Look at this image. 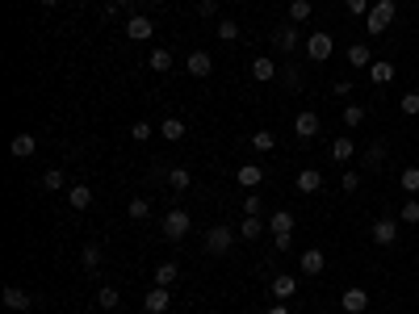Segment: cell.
Wrapping results in <instances>:
<instances>
[{
	"label": "cell",
	"mask_w": 419,
	"mask_h": 314,
	"mask_svg": "<svg viewBox=\"0 0 419 314\" xmlns=\"http://www.w3.org/2000/svg\"><path fill=\"white\" fill-rule=\"evenodd\" d=\"M331 55H336V38H331L327 30L306 34V59H310V63H327Z\"/></svg>",
	"instance_id": "obj_1"
},
{
	"label": "cell",
	"mask_w": 419,
	"mask_h": 314,
	"mask_svg": "<svg viewBox=\"0 0 419 314\" xmlns=\"http://www.w3.org/2000/svg\"><path fill=\"white\" fill-rule=\"evenodd\" d=\"M394 9H398L394 0H378V5L369 9V17H365V30H369L374 38H382L390 30V21H394Z\"/></svg>",
	"instance_id": "obj_2"
},
{
	"label": "cell",
	"mask_w": 419,
	"mask_h": 314,
	"mask_svg": "<svg viewBox=\"0 0 419 314\" xmlns=\"http://www.w3.org/2000/svg\"><path fill=\"white\" fill-rule=\"evenodd\" d=\"M189 227H193V218L185 214V209H168V214L160 218V235L172 239V243H181V239L189 235Z\"/></svg>",
	"instance_id": "obj_3"
},
{
	"label": "cell",
	"mask_w": 419,
	"mask_h": 314,
	"mask_svg": "<svg viewBox=\"0 0 419 314\" xmlns=\"http://www.w3.org/2000/svg\"><path fill=\"white\" fill-rule=\"evenodd\" d=\"M235 239H239V231H231V227H210L205 231V251L210 255H227L235 247Z\"/></svg>",
	"instance_id": "obj_4"
},
{
	"label": "cell",
	"mask_w": 419,
	"mask_h": 314,
	"mask_svg": "<svg viewBox=\"0 0 419 314\" xmlns=\"http://www.w3.org/2000/svg\"><path fill=\"white\" fill-rule=\"evenodd\" d=\"M298 42H302V34H298V25H294V21H285V25H277V30H273V46L281 50V55H294Z\"/></svg>",
	"instance_id": "obj_5"
},
{
	"label": "cell",
	"mask_w": 419,
	"mask_h": 314,
	"mask_svg": "<svg viewBox=\"0 0 419 314\" xmlns=\"http://www.w3.org/2000/svg\"><path fill=\"white\" fill-rule=\"evenodd\" d=\"M323 269H327V255H323L319 247H306V251L298 255V273H302V277H319Z\"/></svg>",
	"instance_id": "obj_6"
},
{
	"label": "cell",
	"mask_w": 419,
	"mask_h": 314,
	"mask_svg": "<svg viewBox=\"0 0 419 314\" xmlns=\"http://www.w3.org/2000/svg\"><path fill=\"white\" fill-rule=\"evenodd\" d=\"M185 72H189L193 80H205L210 72H214V59H210V50H189V55H185Z\"/></svg>",
	"instance_id": "obj_7"
},
{
	"label": "cell",
	"mask_w": 419,
	"mask_h": 314,
	"mask_svg": "<svg viewBox=\"0 0 419 314\" xmlns=\"http://www.w3.org/2000/svg\"><path fill=\"white\" fill-rule=\"evenodd\" d=\"M247 72H252V80H256V84H273V80L281 76L277 59H265V55H256V59L247 63Z\"/></svg>",
	"instance_id": "obj_8"
},
{
	"label": "cell",
	"mask_w": 419,
	"mask_h": 314,
	"mask_svg": "<svg viewBox=\"0 0 419 314\" xmlns=\"http://www.w3.org/2000/svg\"><path fill=\"white\" fill-rule=\"evenodd\" d=\"M294 293H298V277H294V273H277V277L269 281V297H273V302H289Z\"/></svg>",
	"instance_id": "obj_9"
},
{
	"label": "cell",
	"mask_w": 419,
	"mask_h": 314,
	"mask_svg": "<svg viewBox=\"0 0 419 314\" xmlns=\"http://www.w3.org/2000/svg\"><path fill=\"white\" fill-rule=\"evenodd\" d=\"M340 310H344V314H365V310H369V293H365L360 285L344 289V293H340Z\"/></svg>",
	"instance_id": "obj_10"
},
{
	"label": "cell",
	"mask_w": 419,
	"mask_h": 314,
	"mask_svg": "<svg viewBox=\"0 0 419 314\" xmlns=\"http://www.w3.org/2000/svg\"><path fill=\"white\" fill-rule=\"evenodd\" d=\"M155 34V21L147 17V13H130L126 17V38H134V42H147Z\"/></svg>",
	"instance_id": "obj_11"
},
{
	"label": "cell",
	"mask_w": 419,
	"mask_h": 314,
	"mask_svg": "<svg viewBox=\"0 0 419 314\" xmlns=\"http://www.w3.org/2000/svg\"><path fill=\"white\" fill-rule=\"evenodd\" d=\"M369 239H374L378 247H390V243L398 239V218H378V222L369 227Z\"/></svg>",
	"instance_id": "obj_12"
},
{
	"label": "cell",
	"mask_w": 419,
	"mask_h": 314,
	"mask_svg": "<svg viewBox=\"0 0 419 314\" xmlns=\"http://www.w3.org/2000/svg\"><path fill=\"white\" fill-rule=\"evenodd\" d=\"M319 130H323V122H319V114H314V109L294 114V134H298V138H314Z\"/></svg>",
	"instance_id": "obj_13"
},
{
	"label": "cell",
	"mask_w": 419,
	"mask_h": 314,
	"mask_svg": "<svg viewBox=\"0 0 419 314\" xmlns=\"http://www.w3.org/2000/svg\"><path fill=\"white\" fill-rule=\"evenodd\" d=\"M168 306H172V293H168L164 285H155V289L143 297V310H147V314H164Z\"/></svg>",
	"instance_id": "obj_14"
},
{
	"label": "cell",
	"mask_w": 419,
	"mask_h": 314,
	"mask_svg": "<svg viewBox=\"0 0 419 314\" xmlns=\"http://www.w3.org/2000/svg\"><path fill=\"white\" fill-rule=\"evenodd\" d=\"M0 297H5V306H9V310H17V314L34 306V297H30L21 285H5V293H0Z\"/></svg>",
	"instance_id": "obj_15"
},
{
	"label": "cell",
	"mask_w": 419,
	"mask_h": 314,
	"mask_svg": "<svg viewBox=\"0 0 419 314\" xmlns=\"http://www.w3.org/2000/svg\"><path fill=\"white\" fill-rule=\"evenodd\" d=\"M348 63H352L356 72H369V67H374V50L365 46V42H352V46H348Z\"/></svg>",
	"instance_id": "obj_16"
},
{
	"label": "cell",
	"mask_w": 419,
	"mask_h": 314,
	"mask_svg": "<svg viewBox=\"0 0 419 314\" xmlns=\"http://www.w3.org/2000/svg\"><path fill=\"white\" fill-rule=\"evenodd\" d=\"M294 189H298V193H319V189H323V172H319V168H302L298 180H294Z\"/></svg>",
	"instance_id": "obj_17"
},
{
	"label": "cell",
	"mask_w": 419,
	"mask_h": 314,
	"mask_svg": "<svg viewBox=\"0 0 419 314\" xmlns=\"http://www.w3.org/2000/svg\"><path fill=\"white\" fill-rule=\"evenodd\" d=\"M235 180H239L243 189H260V180H265V164H243V168L235 172Z\"/></svg>",
	"instance_id": "obj_18"
},
{
	"label": "cell",
	"mask_w": 419,
	"mask_h": 314,
	"mask_svg": "<svg viewBox=\"0 0 419 314\" xmlns=\"http://www.w3.org/2000/svg\"><path fill=\"white\" fill-rule=\"evenodd\" d=\"M9 151H13V160H30V155L38 151V138H34V134H17V138L9 143Z\"/></svg>",
	"instance_id": "obj_19"
},
{
	"label": "cell",
	"mask_w": 419,
	"mask_h": 314,
	"mask_svg": "<svg viewBox=\"0 0 419 314\" xmlns=\"http://www.w3.org/2000/svg\"><path fill=\"white\" fill-rule=\"evenodd\" d=\"M176 277H181V269L172 264V260H160V264H155V285L172 289V285H176Z\"/></svg>",
	"instance_id": "obj_20"
},
{
	"label": "cell",
	"mask_w": 419,
	"mask_h": 314,
	"mask_svg": "<svg viewBox=\"0 0 419 314\" xmlns=\"http://www.w3.org/2000/svg\"><path fill=\"white\" fill-rule=\"evenodd\" d=\"M260 231H269V222H260V214H243V222H239V239H260Z\"/></svg>",
	"instance_id": "obj_21"
},
{
	"label": "cell",
	"mask_w": 419,
	"mask_h": 314,
	"mask_svg": "<svg viewBox=\"0 0 419 314\" xmlns=\"http://www.w3.org/2000/svg\"><path fill=\"white\" fill-rule=\"evenodd\" d=\"M398 189H402L407 197H419V164H411V168L398 172Z\"/></svg>",
	"instance_id": "obj_22"
},
{
	"label": "cell",
	"mask_w": 419,
	"mask_h": 314,
	"mask_svg": "<svg viewBox=\"0 0 419 314\" xmlns=\"http://www.w3.org/2000/svg\"><path fill=\"white\" fill-rule=\"evenodd\" d=\"M352 155H356V143H352L348 134H340V138L331 143V160H336V164H348Z\"/></svg>",
	"instance_id": "obj_23"
},
{
	"label": "cell",
	"mask_w": 419,
	"mask_h": 314,
	"mask_svg": "<svg viewBox=\"0 0 419 314\" xmlns=\"http://www.w3.org/2000/svg\"><path fill=\"white\" fill-rule=\"evenodd\" d=\"M369 80H374L378 88H382V84H390V80H394V63H390V59H374V67H369Z\"/></svg>",
	"instance_id": "obj_24"
},
{
	"label": "cell",
	"mask_w": 419,
	"mask_h": 314,
	"mask_svg": "<svg viewBox=\"0 0 419 314\" xmlns=\"http://www.w3.org/2000/svg\"><path fill=\"white\" fill-rule=\"evenodd\" d=\"M277 80H281L289 92H302V88H306V76H302V67H294V63H289V67H281V76H277Z\"/></svg>",
	"instance_id": "obj_25"
},
{
	"label": "cell",
	"mask_w": 419,
	"mask_h": 314,
	"mask_svg": "<svg viewBox=\"0 0 419 314\" xmlns=\"http://www.w3.org/2000/svg\"><path fill=\"white\" fill-rule=\"evenodd\" d=\"M147 67L164 76V72L172 67V50H164V46H155V50H151V55H147Z\"/></svg>",
	"instance_id": "obj_26"
},
{
	"label": "cell",
	"mask_w": 419,
	"mask_h": 314,
	"mask_svg": "<svg viewBox=\"0 0 419 314\" xmlns=\"http://www.w3.org/2000/svg\"><path fill=\"white\" fill-rule=\"evenodd\" d=\"M273 147H277V134H273V130H256V134H252V151H256V155H269Z\"/></svg>",
	"instance_id": "obj_27"
},
{
	"label": "cell",
	"mask_w": 419,
	"mask_h": 314,
	"mask_svg": "<svg viewBox=\"0 0 419 314\" xmlns=\"http://www.w3.org/2000/svg\"><path fill=\"white\" fill-rule=\"evenodd\" d=\"M160 138L181 143V138H185V122H181V118H164V122H160Z\"/></svg>",
	"instance_id": "obj_28"
},
{
	"label": "cell",
	"mask_w": 419,
	"mask_h": 314,
	"mask_svg": "<svg viewBox=\"0 0 419 314\" xmlns=\"http://www.w3.org/2000/svg\"><path fill=\"white\" fill-rule=\"evenodd\" d=\"M189 185H193V172L189 168H168V189L172 193H185Z\"/></svg>",
	"instance_id": "obj_29"
},
{
	"label": "cell",
	"mask_w": 419,
	"mask_h": 314,
	"mask_svg": "<svg viewBox=\"0 0 419 314\" xmlns=\"http://www.w3.org/2000/svg\"><path fill=\"white\" fill-rule=\"evenodd\" d=\"M68 201H72V209H88L92 205V189L88 185H72L68 189Z\"/></svg>",
	"instance_id": "obj_30"
},
{
	"label": "cell",
	"mask_w": 419,
	"mask_h": 314,
	"mask_svg": "<svg viewBox=\"0 0 419 314\" xmlns=\"http://www.w3.org/2000/svg\"><path fill=\"white\" fill-rule=\"evenodd\" d=\"M310 13H314V0H289V21L294 25L310 21Z\"/></svg>",
	"instance_id": "obj_31"
},
{
	"label": "cell",
	"mask_w": 419,
	"mask_h": 314,
	"mask_svg": "<svg viewBox=\"0 0 419 314\" xmlns=\"http://www.w3.org/2000/svg\"><path fill=\"white\" fill-rule=\"evenodd\" d=\"M269 231L273 235H289L294 231V214H289V209H277V214L269 218Z\"/></svg>",
	"instance_id": "obj_32"
},
{
	"label": "cell",
	"mask_w": 419,
	"mask_h": 314,
	"mask_svg": "<svg viewBox=\"0 0 419 314\" xmlns=\"http://www.w3.org/2000/svg\"><path fill=\"white\" fill-rule=\"evenodd\" d=\"M126 214H130V222H147V218H151V201H147V197H134V201L126 205Z\"/></svg>",
	"instance_id": "obj_33"
},
{
	"label": "cell",
	"mask_w": 419,
	"mask_h": 314,
	"mask_svg": "<svg viewBox=\"0 0 419 314\" xmlns=\"http://www.w3.org/2000/svg\"><path fill=\"white\" fill-rule=\"evenodd\" d=\"M80 264H84V273H92V277L101 273V247H96V243H88V247H84V255H80Z\"/></svg>",
	"instance_id": "obj_34"
},
{
	"label": "cell",
	"mask_w": 419,
	"mask_h": 314,
	"mask_svg": "<svg viewBox=\"0 0 419 314\" xmlns=\"http://www.w3.org/2000/svg\"><path fill=\"white\" fill-rule=\"evenodd\" d=\"M386 164V143H374L369 151H365V168H369V172H378Z\"/></svg>",
	"instance_id": "obj_35"
},
{
	"label": "cell",
	"mask_w": 419,
	"mask_h": 314,
	"mask_svg": "<svg viewBox=\"0 0 419 314\" xmlns=\"http://www.w3.org/2000/svg\"><path fill=\"white\" fill-rule=\"evenodd\" d=\"M214 34H218V42H235V38H239V21H231V17H223V21L214 25Z\"/></svg>",
	"instance_id": "obj_36"
},
{
	"label": "cell",
	"mask_w": 419,
	"mask_h": 314,
	"mask_svg": "<svg viewBox=\"0 0 419 314\" xmlns=\"http://www.w3.org/2000/svg\"><path fill=\"white\" fill-rule=\"evenodd\" d=\"M42 185H46V189H72V185H68V172H63V168H46Z\"/></svg>",
	"instance_id": "obj_37"
},
{
	"label": "cell",
	"mask_w": 419,
	"mask_h": 314,
	"mask_svg": "<svg viewBox=\"0 0 419 314\" xmlns=\"http://www.w3.org/2000/svg\"><path fill=\"white\" fill-rule=\"evenodd\" d=\"M398 222H407V227H411V222H419V197H407V201H402Z\"/></svg>",
	"instance_id": "obj_38"
},
{
	"label": "cell",
	"mask_w": 419,
	"mask_h": 314,
	"mask_svg": "<svg viewBox=\"0 0 419 314\" xmlns=\"http://www.w3.org/2000/svg\"><path fill=\"white\" fill-rule=\"evenodd\" d=\"M96 306H101V310H114V306H118V289H114V285H101V289H96Z\"/></svg>",
	"instance_id": "obj_39"
},
{
	"label": "cell",
	"mask_w": 419,
	"mask_h": 314,
	"mask_svg": "<svg viewBox=\"0 0 419 314\" xmlns=\"http://www.w3.org/2000/svg\"><path fill=\"white\" fill-rule=\"evenodd\" d=\"M398 109H402L407 118H419V92H402V96H398Z\"/></svg>",
	"instance_id": "obj_40"
},
{
	"label": "cell",
	"mask_w": 419,
	"mask_h": 314,
	"mask_svg": "<svg viewBox=\"0 0 419 314\" xmlns=\"http://www.w3.org/2000/svg\"><path fill=\"white\" fill-rule=\"evenodd\" d=\"M365 122V105H344V126H360Z\"/></svg>",
	"instance_id": "obj_41"
},
{
	"label": "cell",
	"mask_w": 419,
	"mask_h": 314,
	"mask_svg": "<svg viewBox=\"0 0 419 314\" xmlns=\"http://www.w3.org/2000/svg\"><path fill=\"white\" fill-rule=\"evenodd\" d=\"M151 134H155V126H151V122H134V126H130V138H134V143H147Z\"/></svg>",
	"instance_id": "obj_42"
},
{
	"label": "cell",
	"mask_w": 419,
	"mask_h": 314,
	"mask_svg": "<svg viewBox=\"0 0 419 314\" xmlns=\"http://www.w3.org/2000/svg\"><path fill=\"white\" fill-rule=\"evenodd\" d=\"M344 9H348L352 17H369V9H374V5H369V0H344Z\"/></svg>",
	"instance_id": "obj_43"
},
{
	"label": "cell",
	"mask_w": 419,
	"mask_h": 314,
	"mask_svg": "<svg viewBox=\"0 0 419 314\" xmlns=\"http://www.w3.org/2000/svg\"><path fill=\"white\" fill-rule=\"evenodd\" d=\"M340 189H344V193H356V189H360V172H344Z\"/></svg>",
	"instance_id": "obj_44"
},
{
	"label": "cell",
	"mask_w": 419,
	"mask_h": 314,
	"mask_svg": "<svg viewBox=\"0 0 419 314\" xmlns=\"http://www.w3.org/2000/svg\"><path fill=\"white\" fill-rule=\"evenodd\" d=\"M331 96H340V101L352 96V80H336V84H331Z\"/></svg>",
	"instance_id": "obj_45"
},
{
	"label": "cell",
	"mask_w": 419,
	"mask_h": 314,
	"mask_svg": "<svg viewBox=\"0 0 419 314\" xmlns=\"http://www.w3.org/2000/svg\"><path fill=\"white\" fill-rule=\"evenodd\" d=\"M243 214H260V193H247L243 197Z\"/></svg>",
	"instance_id": "obj_46"
},
{
	"label": "cell",
	"mask_w": 419,
	"mask_h": 314,
	"mask_svg": "<svg viewBox=\"0 0 419 314\" xmlns=\"http://www.w3.org/2000/svg\"><path fill=\"white\" fill-rule=\"evenodd\" d=\"M197 13H201V17H214V13H218V0H201Z\"/></svg>",
	"instance_id": "obj_47"
},
{
	"label": "cell",
	"mask_w": 419,
	"mask_h": 314,
	"mask_svg": "<svg viewBox=\"0 0 419 314\" xmlns=\"http://www.w3.org/2000/svg\"><path fill=\"white\" fill-rule=\"evenodd\" d=\"M289 243H294V231H289V235H273V247H277V251H289Z\"/></svg>",
	"instance_id": "obj_48"
},
{
	"label": "cell",
	"mask_w": 419,
	"mask_h": 314,
	"mask_svg": "<svg viewBox=\"0 0 419 314\" xmlns=\"http://www.w3.org/2000/svg\"><path fill=\"white\" fill-rule=\"evenodd\" d=\"M118 13H122V9H118V5H114V0H110V5H105V9H101V17H105V21H114V17H118Z\"/></svg>",
	"instance_id": "obj_49"
},
{
	"label": "cell",
	"mask_w": 419,
	"mask_h": 314,
	"mask_svg": "<svg viewBox=\"0 0 419 314\" xmlns=\"http://www.w3.org/2000/svg\"><path fill=\"white\" fill-rule=\"evenodd\" d=\"M265 314H289V306H285V302H273V306H269Z\"/></svg>",
	"instance_id": "obj_50"
},
{
	"label": "cell",
	"mask_w": 419,
	"mask_h": 314,
	"mask_svg": "<svg viewBox=\"0 0 419 314\" xmlns=\"http://www.w3.org/2000/svg\"><path fill=\"white\" fill-rule=\"evenodd\" d=\"M114 5H118V9H134V0H114Z\"/></svg>",
	"instance_id": "obj_51"
},
{
	"label": "cell",
	"mask_w": 419,
	"mask_h": 314,
	"mask_svg": "<svg viewBox=\"0 0 419 314\" xmlns=\"http://www.w3.org/2000/svg\"><path fill=\"white\" fill-rule=\"evenodd\" d=\"M38 5H46V9H55V5H59V0H38Z\"/></svg>",
	"instance_id": "obj_52"
},
{
	"label": "cell",
	"mask_w": 419,
	"mask_h": 314,
	"mask_svg": "<svg viewBox=\"0 0 419 314\" xmlns=\"http://www.w3.org/2000/svg\"><path fill=\"white\" fill-rule=\"evenodd\" d=\"M151 5H164V0H151Z\"/></svg>",
	"instance_id": "obj_53"
},
{
	"label": "cell",
	"mask_w": 419,
	"mask_h": 314,
	"mask_svg": "<svg viewBox=\"0 0 419 314\" xmlns=\"http://www.w3.org/2000/svg\"><path fill=\"white\" fill-rule=\"evenodd\" d=\"M415 138H419V126H415Z\"/></svg>",
	"instance_id": "obj_54"
}]
</instances>
